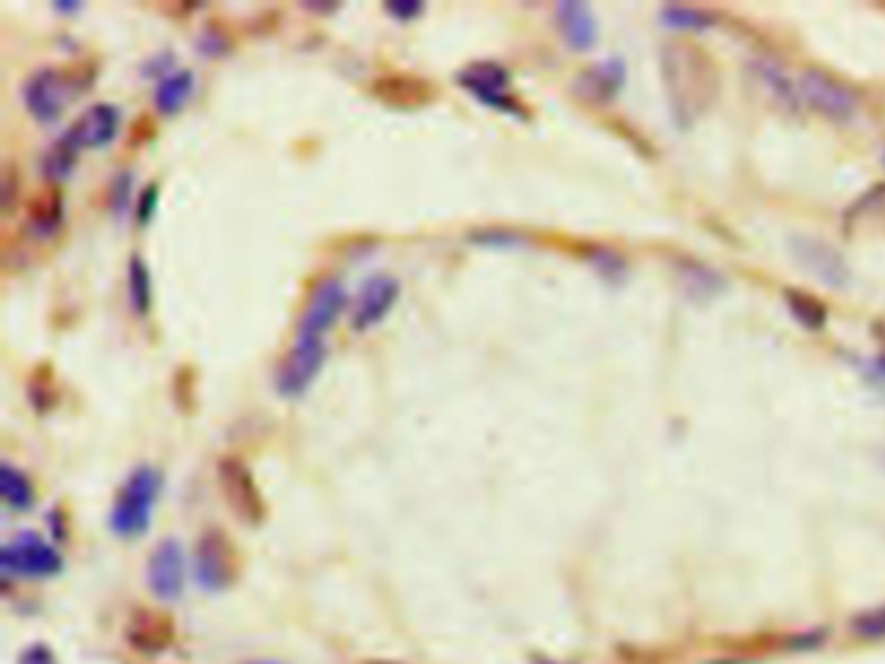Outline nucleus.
Returning a JSON list of instances; mask_svg holds the SVG:
<instances>
[{
  "label": "nucleus",
  "instance_id": "nucleus-1",
  "mask_svg": "<svg viewBox=\"0 0 885 664\" xmlns=\"http://www.w3.org/2000/svg\"><path fill=\"white\" fill-rule=\"evenodd\" d=\"M660 63L672 123L686 131L717 100V92H720L717 65L707 52L688 42L668 44L662 50Z\"/></svg>",
  "mask_w": 885,
  "mask_h": 664
},
{
  "label": "nucleus",
  "instance_id": "nucleus-2",
  "mask_svg": "<svg viewBox=\"0 0 885 664\" xmlns=\"http://www.w3.org/2000/svg\"><path fill=\"white\" fill-rule=\"evenodd\" d=\"M96 81L92 63H71L65 68H40L21 86V100L32 120L40 125H52L63 117V112L86 94Z\"/></svg>",
  "mask_w": 885,
  "mask_h": 664
},
{
  "label": "nucleus",
  "instance_id": "nucleus-3",
  "mask_svg": "<svg viewBox=\"0 0 885 664\" xmlns=\"http://www.w3.org/2000/svg\"><path fill=\"white\" fill-rule=\"evenodd\" d=\"M164 490V475L154 465H138L120 486L110 511V527L120 540H135L148 532L158 496Z\"/></svg>",
  "mask_w": 885,
  "mask_h": 664
},
{
  "label": "nucleus",
  "instance_id": "nucleus-4",
  "mask_svg": "<svg viewBox=\"0 0 885 664\" xmlns=\"http://www.w3.org/2000/svg\"><path fill=\"white\" fill-rule=\"evenodd\" d=\"M455 81L465 94H471L483 107L502 112V115L519 120V123H527L529 120L527 104L512 92V73L502 63H496V60H475V63H467L455 73Z\"/></svg>",
  "mask_w": 885,
  "mask_h": 664
},
{
  "label": "nucleus",
  "instance_id": "nucleus-5",
  "mask_svg": "<svg viewBox=\"0 0 885 664\" xmlns=\"http://www.w3.org/2000/svg\"><path fill=\"white\" fill-rule=\"evenodd\" d=\"M328 361V343L325 338L297 335V341L284 353L276 369V390L286 400H297L312 387Z\"/></svg>",
  "mask_w": 885,
  "mask_h": 664
},
{
  "label": "nucleus",
  "instance_id": "nucleus-6",
  "mask_svg": "<svg viewBox=\"0 0 885 664\" xmlns=\"http://www.w3.org/2000/svg\"><path fill=\"white\" fill-rule=\"evenodd\" d=\"M195 579L200 590L224 592L239 577V553L224 530H206L195 546Z\"/></svg>",
  "mask_w": 885,
  "mask_h": 664
},
{
  "label": "nucleus",
  "instance_id": "nucleus-7",
  "mask_svg": "<svg viewBox=\"0 0 885 664\" xmlns=\"http://www.w3.org/2000/svg\"><path fill=\"white\" fill-rule=\"evenodd\" d=\"M0 569L6 577L50 579L63 571V556L42 535L21 532L0 550Z\"/></svg>",
  "mask_w": 885,
  "mask_h": 664
},
{
  "label": "nucleus",
  "instance_id": "nucleus-8",
  "mask_svg": "<svg viewBox=\"0 0 885 664\" xmlns=\"http://www.w3.org/2000/svg\"><path fill=\"white\" fill-rule=\"evenodd\" d=\"M218 488H222L226 507L234 511V517L245 525H263L268 517L263 490L257 486L255 475L239 457H224L218 463Z\"/></svg>",
  "mask_w": 885,
  "mask_h": 664
},
{
  "label": "nucleus",
  "instance_id": "nucleus-9",
  "mask_svg": "<svg viewBox=\"0 0 885 664\" xmlns=\"http://www.w3.org/2000/svg\"><path fill=\"white\" fill-rule=\"evenodd\" d=\"M797 100L834 123H850L860 110L857 96L850 86H844L826 71H815V68L800 75Z\"/></svg>",
  "mask_w": 885,
  "mask_h": 664
},
{
  "label": "nucleus",
  "instance_id": "nucleus-10",
  "mask_svg": "<svg viewBox=\"0 0 885 664\" xmlns=\"http://www.w3.org/2000/svg\"><path fill=\"white\" fill-rule=\"evenodd\" d=\"M348 307V289L343 281L336 276L322 278L315 283V289L309 291L297 322V335L307 338H325L328 330L340 320V314Z\"/></svg>",
  "mask_w": 885,
  "mask_h": 664
},
{
  "label": "nucleus",
  "instance_id": "nucleus-11",
  "mask_svg": "<svg viewBox=\"0 0 885 664\" xmlns=\"http://www.w3.org/2000/svg\"><path fill=\"white\" fill-rule=\"evenodd\" d=\"M400 299V281L388 273H377L361 283L351 307V328L367 332L388 320L392 307Z\"/></svg>",
  "mask_w": 885,
  "mask_h": 664
},
{
  "label": "nucleus",
  "instance_id": "nucleus-12",
  "mask_svg": "<svg viewBox=\"0 0 885 664\" xmlns=\"http://www.w3.org/2000/svg\"><path fill=\"white\" fill-rule=\"evenodd\" d=\"M120 127H123V115H120V110L110 102H100L92 104L89 110H83L63 135L68 143H73V146L83 154V151L107 148L120 135Z\"/></svg>",
  "mask_w": 885,
  "mask_h": 664
},
{
  "label": "nucleus",
  "instance_id": "nucleus-13",
  "mask_svg": "<svg viewBox=\"0 0 885 664\" xmlns=\"http://www.w3.org/2000/svg\"><path fill=\"white\" fill-rule=\"evenodd\" d=\"M146 581L154 598L172 602L185 590V550L174 538H166L151 550Z\"/></svg>",
  "mask_w": 885,
  "mask_h": 664
},
{
  "label": "nucleus",
  "instance_id": "nucleus-14",
  "mask_svg": "<svg viewBox=\"0 0 885 664\" xmlns=\"http://www.w3.org/2000/svg\"><path fill=\"white\" fill-rule=\"evenodd\" d=\"M372 96L392 110H421L436 100L439 92L429 79L415 73H384L372 81Z\"/></svg>",
  "mask_w": 885,
  "mask_h": 664
},
{
  "label": "nucleus",
  "instance_id": "nucleus-15",
  "mask_svg": "<svg viewBox=\"0 0 885 664\" xmlns=\"http://www.w3.org/2000/svg\"><path fill=\"white\" fill-rule=\"evenodd\" d=\"M792 255L794 260L803 266L807 273L819 281L829 286H844L846 278V266L842 260V255L836 252L834 247L826 245V241L811 239V237H794L792 239Z\"/></svg>",
  "mask_w": 885,
  "mask_h": 664
},
{
  "label": "nucleus",
  "instance_id": "nucleus-16",
  "mask_svg": "<svg viewBox=\"0 0 885 664\" xmlns=\"http://www.w3.org/2000/svg\"><path fill=\"white\" fill-rule=\"evenodd\" d=\"M626 83V63L621 58H608L600 63L589 65L585 73H579L574 92H577L585 102L593 104H608L621 94Z\"/></svg>",
  "mask_w": 885,
  "mask_h": 664
},
{
  "label": "nucleus",
  "instance_id": "nucleus-17",
  "mask_svg": "<svg viewBox=\"0 0 885 664\" xmlns=\"http://www.w3.org/2000/svg\"><path fill=\"white\" fill-rule=\"evenodd\" d=\"M65 221V200L55 185L44 187L27 203V229L34 239L58 237Z\"/></svg>",
  "mask_w": 885,
  "mask_h": 664
},
{
  "label": "nucleus",
  "instance_id": "nucleus-18",
  "mask_svg": "<svg viewBox=\"0 0 885 664\" xmlns=\"http://www.w3.org/2000/svg\"><path fill=\"white\" fill-rule=\"evenodd\" d=\"M556 24L558 32L564 37V42L577 52L593 50L597 34H600L595 11L589 9L587 3H577V0L556 6Z\"/></svg>",
  "mask_w": 885,
  "mask_h": 664
},
{
  "label": "nucleus",
  "instance_id": "nucleus-19",
  "mask_svg": "<svg viewBox=\"0 0 885 664\" xmlns=\"http://www.w3.org/2000/svg\"><path fill=\"white\" fill-rule=\"evenodd\" d=\"M193 92H195V73L187 71V68H174L172 73H166L164 79L156 81L154 104L166 117L179 115V112L185 110V104L191 102Z\"/></svg>",
  "mask_w": 885,
  "mask_h": 664
},
{
  "label": "nucleus",
  "instance_id": "nucleus-20",
  "mask_svg": "<svg viewBox=\"0 0 885 664\" xmlns=\"http://www.w3.org/2000/svg\"><path fill=\"white\" fill-rule=\"evenodd\" d=\"M174 639V629L172 623L166 621L164 615L158 613H148V610H143V613H135L131 625H127V641L135 649H141V652H162L172 644Z\"/></svg>",
  "mask_w": 885,
  "mask_h": 664
},
{
  "label": "nucleus",
  "instance_id": "nucleus-21",
  "mask_svg": "<svg viewBox=\"0 0 885 664\" xmlns=\"http://www.w3.org/2000/svg\"><path fill=\"white\" fill-rule=\"evenodd\" d=\"M0 496L6 507L13 511H29L34 507V486L29 475L11 463L0 465Z\"/></svg>",
  "mask_w": 885,
  "mask_h": 664
},
{
  "label": "nucleus",
  "instance_id": "nucleus-22",
  "mask_svg": "<svg viewBox=\"0 0 885 664\" xmlns=\"http://www.w3.org/2000/svg\"><path fill=\"white\" fill-rule=\"evenodd\" d=\"M127 301L135 317H148L151 304H154V283H151V270L146 260L133 255L127 262Z\"/></svg>",
  "mask_w": 885,
  "mask_h": 664
},
{
  "label": "nucleus",
  "instance_id": "nucleus-23",
  "mask_svg": "<svg viewBox=\"0 0 885 664\" xmlns=\"http://www.w3.org/2000/svg\"><path fill=\"white\" fill-rule=\"evenodd\" d=\"M79 156H81V151L75 148L73 143H68L65 135H60V138L52 143L48 151H44L42 175L48 177L52 185L63 183V179L73 175L75 164H79Z\"/></svg>",
  "mask_w": 885,
  "mask_h": 664
},
{
  "label": "nucleus",
  "instance_id": "nucleus-24",
  "mask_svg": "<svg viewBox=\"0 0 885 664\" xmlns=\"http://www.w3.org/2000/svg\"><path fill=\"white\" fill-rule=\"evenodd\" d=\"M27 395H29V403H32V407L40 415L50 413L52 407L58 405L60 392H58L55 372H52L50 364H37V369L27 382Z\"/></svg>",
  "mask_w": 885,
  "mask_h": 664
},
{
  "label": "nucleus",
  "instance_id": "nucleus-25",
  "mask_svg": "<svg viewBox=\"0 0 885 664\" xmlns=\"http://www.w3.org/2000/svg\"><path fill=\"white\" fill-rule=\"evenodd\" d=\"M786 307H790L792 317L803 324V328H807V330L826 328L829 309L823 301L807 297V293H803V291H786Z\"/></svg>",
  "mask_w": 885,
  "mask_h": 664
},
{
  "label": "nucleus",
  "instance_id": "nucleus-26",
  "mask_svg": "<svg viewBox=\"0 0 885 664\" xmlns=\"http://www.w3.org/2000/svg\"><path fill=\"white\" fill-rule=\"evenodd\" d=\"M665 27L680 29V32H703L714 27V17L703 9H691V6H665L660 11Z\"/></svg>",
  "mask_w": 885,
  "mask_h": 664
},
{
  "label": "nucleus",
  "instance_id": "nucleus-27",
  "mask_svg": "<svg viewBox=\"0 0 885 664\" xmlns=\"http://www.w3.org/2000/svg\"><path fill=\"white\" fill-rule=\"evenodd\" d=\"M172 395L174 403L179 405L183 413L195 411V397H198V376H195L193 366H179L177 374H174L172 384Z\"/></svg>",
  "mask_w": 885,
  "mask_h": 664
},
{
  "label": "nucleus",
  "instance_id": "nucleus-28",
  "mask_svg": "<svg viewBox=\"0 0 885 664\" xmlns=\"http://www.w3.org/2000/svg\"><path fill=\"white\" fill-rule=\"evenodd\" d=\"M683 278L688 281L686 286L688 293H707V297H714V293L724 286V281L714 273V270L703 266H688L683 270Z\"/></svg>",
  "mask_w": 885,
  "mask_h": 664
},
{
  "label": "nucleus",
  "instance_id": "nucleus-29",
  "mask_svg": "<svg viewBox=\"0 0 885 664\" xmlns=\"http://www.w3.org/2000/svg\"><path fill=\"white\" fill-rule=\"evenodd\" d=\"M852 633L854 636L867 639V641L885 639V605L869 610V613H862L860 618H854Z\"/></svg>",
  "mask_w": 885,
  "mask_h": 664
},
{
  "label": "nucleus",
  "instance_id": "nucleus-30",
  "mask_svg": "<svg viewBox=\"0 0 885 664\" xmlns=\"http://www.w3.org/2000/svg\"><path fill=\"white\" fill-rule=\"evenodd\" d=\"M131 190H133V175L131 172H120V175L110 183V193H107V203H110L112 214L123 216L125 210L131 208V198H133Z\"/></svg>",
  "mask_w": 885,
  "mask_h": 664
},
{
  "label": "nucleus",
  "instance_id": "nucleus-31",
  "mask_svg": "<svg viewBox=\"0 0 885 664\" xmlns=\"http://www.w3.org/2000/svg\"><path fill=\"white\" fill-rule=\"evenodd\" d=\"M426 6L421 0H392V3H384V11H388L390 19L400 21V24H408V21H415L423 13Z\"/></svg>",
  "mask_w": 885,
  "mask_h": 664
},
{
  "label": "nucleus",
  "instance_id": "nucleus-32",
  "mask_svg": "<svg viewBox=\"0 0 885 664\" xmlns=\"http://www.w3.org/2000/svg\"><path fill=\"white\" fill-rule=\"evenodd\" d=\"M473 241H478V245H488V247H519V245H525V239H522L519 234L506 231V229H481L473 237Z\"/></svg>",
  "mask_w": 885,
  "mask_h": 664
},
{
  "label": "nucleus",
  "instance_id": "nucleus-33",
  "mask_svg": "<svg viewBox=\"0 0 885 664\" xmlns=\"http://www.w3.org/2000/svg\"><path fill=\"white\" fill-rule=\"evenodd\" d=\"M158 208V185L151 183L143 187L141 198H138V206H135V218H138L141 226H146L151 218H154Z\"/></svg>",
  "mask_w": 885,
  "mask_h": 664
},
{
  "label": "nucleus",
  "instance_id": "nucleus-34",
  "mask_svg": "<svg viewBox=\"0 0 885 664\" xmlns=\"http://www.w3.org/2000/svg\"><path fill=\"white\" fill-rule=\"evenodd\" d=\"M3 190H0V203H3V210L6 214H13V206H17V198H19V187H21V177L17 175V169L13 166H6L3 172Z\"/></svg>",
  "mask_w": 885,
  "mask_h": 664
},
{
  "label": "nucleus",
  "instance_id": "nucleus-35",
  "mask_svg": "<svg viewBox=\"0 0 885 664\" xmlns=\"http://www.w3.org/2000/svg\"><path fill=\"white\" fill-rule=\"evenodd\" d=\"M19 664H58V660H55V654L50 652V646L32 644L21 652Z\"/></svg>",
  "mask_w": 885,
  "mask_h": 664
},
{
  "label": "nucleus",
  "instance_id": "nucleus-36",
  "mask_svg": "<svg viewBox=\"0 0 885 664\" xmlns=\"http://www.w3.org/2000/svg\"><path fill=\"white\" fill-rule=\"evenodd\" d=\"M305 9H309V11H315V13H330V11H336L338 6H332V3H325V0H320V3H307Z\"/></svg>",
  "mask_w": 885,
  "mask_h": 664
},
{
  "label": "nucleus",
  "instance_id": "nucleus-37",
  "mask_svg": "<svg viewBox=\"0 0 885 664\" xmlns=\"http://www.w3.org/2000/svg\"><path fill=\"white\" fill-rule=\"evenodd\" d=\"M55 9L60 13H79L81 3H75V0H65V3H55Z\"/></svg>",
  "mask_w": 885,
  "mask_h": 664
},
{
  "label": "nucleus",
  "instance_id": "nucleus-38",
  "mask_svg": "<svg viewBox=\"0 0 885 664\" xmlns=\"http://www.w3.org/2000/svg\"><path fill=\"white\" fill-rule=\"evenodd\" d=\"M875 372H877V374H881V376H883V380H885V353H883V356H881V359H877V361H875Z\"/></svg>",
  "mask_w": 885,
  "mask_h": 664
},
{
  "label": "nucleus",
  "instance_id": "nucleus-39",
  "mask_svg": "<svg viewBox=\"0 0 885 664\" xmlns=\"http://www.w3.org/2000/svg\"><path fill=\"white\" fill-rule=\"evenodd\" d=\"M253 664H281V662H268V660H263V662H253Z\"/></svg>",
  "mask_w": 885,
  "mask_h": 664
},
{
  "label": "nucleus",
  "instance_id": "nucleus-40",
  "mask_svg": "<svg viewBox=\"0 0 885 664\" xmlns=\"http://www.w3.org/2000/svg\"><path fill=\"white\" fill-rule=\"evenodd\" d=\"M380 664H388V662H380Z\"/></svg>",
  "mask_w": 885,
  "mask_h": 664
}]
</instances>
